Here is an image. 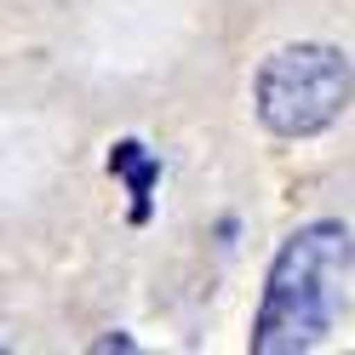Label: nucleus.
<instances>
[{"instance_id": "1", "label": "nucleus", "mask_w": 355, "mask_h": 355, "mask_svg": "<svg viewBox=\"0 0 355 355\" xmlns=\"http://www.w3.org/2000/svg\"><path fill=\"white\" fill-rule=\"evenodd\" d=\"M355 270V235L344 224H304L281 241V252L263 281V304L252 321L258 355H304L315 349L344 304V281Z\"/></svg>"}, {"instance_id": "2", "label": "nucleus", "mask_w": 355, "mask_h": 355, "mask_svg": "<svg viewBox=\"0 0 355 355\" xmlns=\"http://www.w3.org/2000/svg\"><path fill=\"white\" fill-rule=\"evenodd\" d=\"M355 103V63L327 40L275 46L252 75V109L275 138H321Z\"/></svg>"}, {"instance_id": "3", "label": "nucleus", "mask_w": 355, "mask_h": 355, "mask_svg": "<svg viewBox=\"0 0 355 355\" xmlns=\"http://www.w3.org/2000/svg\"><path fill=\"white\" fill-rule=\"evenodd\" d=\"M109 172H121L126 178V189H132V218H149V189H155V178H161V166H155V155L144 149V144H115L109 149Z\"/></svg>"}]
</instances>
